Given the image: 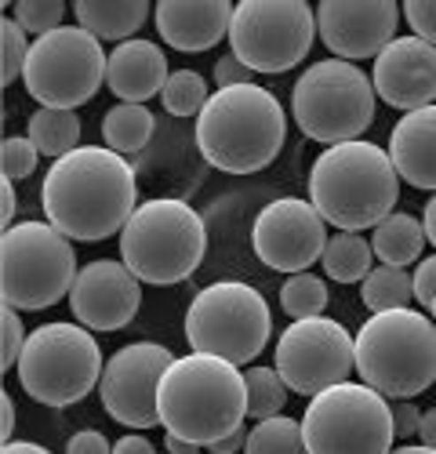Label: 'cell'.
Listing matches in <instances>:
<instances>
[{
	"label": "cell",
	"mask_w": 436,
	"mask_h": 454,
	"mask_svg": "<svg viewBox=\"0 0 436 454\" xmlns=\"http://www.w3.org/2000/svg\"><path fill=\"white\" fill-rule=\"evenodd\" d=\"M41 204L62 237L81 244L109 240L138 207L135 168L109 145H77L48 168Z\"/></svg>",
	"instance_id": "obj_1"
},
{
	"label": "cell",
	"mask_w": 436,
	"mask_h": 454,
	"mask_svg": "<svg viewBox=\"0 0 436 454\" xmlns=\"http://www.w3.org/2000/svg\"><path fill=\"white\" fill-rule=\"evenodd\" d=\"M400 200V175L389 149L356 138L327 145L309 168V204L339 233H363L393 215Z\"/></svg>",
	"instance_id": "obj_2"
},
{
	"label": "cell",
	"mask_w": 436,
	"mask_h": 454,
	"mask_svg": "<svg viewBox=\"0 0 436 454\" xmlns=\"http://www.w3.org/2000/svg\"><path fill=\"white\" fill-rule=\"evenodd\" d=\"M160 426L197 447H211L247 419V382L237 364L207 353L175 356L160 378Z\"/></svg>",
	"instance_id": "obj_3"
},
{
	"label": "cell",
	"mask_w": 436,
	"mask_h": 454,
	"mask_svg": "<svg viewBox=\"0 0 436 454\" xmlns=\"http://www.w3.org/2000/svg\"><path fill=\"white\" fill-rule=\"evenodd\" d=\"M287 138L284 106L269 88L240 84L211 91L197 117V149L226 175H254L276 160Z\"/></svg>",
	"instance_id": "obj_4"
},
{
	"label": "cell",
	"mask_w": 436,
	"mask_h": 454,
	"mask_svg": "<svg viewBox=\"0 0 436 454\" xmlns=\"http://www.w3.org/2000/svg\"><path fill=\"white\" fill-rule=\"evenodd\" d=\"M356 371L385 400H411L436 382V324L418 309L371 313L356 331Z\"/></svg>",
	"instance_id": "obj_5"
},
{
	"label": "cell",
	"mask_w": 436,
	"mask_h": 454,
	"mask_svg": "<svg viewBox=\"0 0 436 454\" xmlns=\"http://www.w3.org/2000/svg\"><path fill=\"white\" fill-rule=\"evenodd\" d=\"M207 251V230L197 207L175 197H157L135 207L121 230V262L142 280L171 287L190 280Z\"/></svg>",
	"instance_id": "obj_6"
},
{
	"label": "cell",
	"mask_w": 436,
	"mask_h": 454,
	"mask_svg": "<svg viewBox=\"0 0 436 454\" xmlns=\"http://www.w3.org/2000/svg\"><path fill=\"white\" fill-rule=\"evenodd\" d=\"M375 98L371 77L356 62L320 59L291 88V117L306 138L342 145L375 124Z\"/></svg>",
	"instance_id": "obj_7"
},
{
	"label": "cell",
	"mask_w": 436,
	"mask_h": 454,
	"mask_svg": "<svg viewBox=\"0 0 436 454\" xmlns=\"http://www.w3.org/2000/svg\"><path fill=\"white\" fill-rule=\"evenodd\" d=\"M77 251L51 222H15L0 237V298L12 309H51L77 280Z\"/></svg>",
	"instance_id": "obj_8"
},
{
	"label": "cell",
	"mask_w": 436,
	"mask_h": 454,
	"mask_svg": "<svg viewBox=\"0 0 436 454\" xmlns=\"http://www.w3.org/2000/svg\"><path fill=\"white\" fill-rule=\"evenodd\" d=\"M102 349L81 324H41L19 356L22 389L44 407H73L102 382Z\"/></svg>",
	"instance_id": "obj_9"
},
{
	"label": "cell",
	"mask_w": 436,
	"mask_h": 454,
	"mask_svg": "<svg viewBox=\"0 0 436 454\" xmlns=\"http://www.w3.org/2000/svg\"><path fill=\"white\" fill-rule=\"evenodd\" d=\"M273 317L266 298L244 280H218L197 291L186 309V338L193 353L222 356L237 367L251 364L269 342Z\"/></svg>",
	"instance_id": "obj_10"
},
{
	"label": "cell",
	"mask_w": 436,
	"mask_h": 454,
	"mask_svg": "<svg viewBox=\"0 0 436 454\" xmlns=\"http://www.w3.org/2000/svg\"><path fill=\"white\" fill-rule=\"evenodd\" d=\"M309 454H389L396 440L393 407L363 382H342L309 400L302 414Z\"/></svg>",
	"instance_id": "obj_11"
},
{
	"label": "cell",
	"mask_w": 436,
	"mask_h": 454,
	"mask_svg": "<svg viewBox=\"0 0 436 454\" xmlns=\"http://www.w3.org/2000/svg\"><path fill=\"white\" fill-rule=\"evenodd\" d=\"M105 66L109 55H102L98 36L81 26H58L33 41L22 81L44 109H77L102 88Z\"/></svg>",
	"instance_id": "obj_12"
},
{
	"label": "cell",
	"mask_w": 436,
	"mask_h": 454,
	"mask_svg": "<svg viewBox=\"0 0 436 454\" xmlns=\"http://www.w3.org/2000/svg\"><path fill=\"white\" fill-rule=\"evenodd\" d=\"M316 41V12L306 0H240L230 48L251 73L295 69Z\"/></svg>",
	"instance_id": "obj_13"
},
{
	"label": "cell",
	"mask_w": 436,
	"mask_h": 454,
	"mask_svg": "<svg viewBox=\"0 0 436 454\" xmlns=\"http://www.w3.org/2000/svg\"><path fill=\"white\" fill-rule=\"evenodd\" d=\"M276 374L299 396H320L323 389L349 382L356 371V338L331 317L291 320L276 338Z\"/></svg>",
	"instance_id": "obj_14"
},
{
	"label": "cell",
	"mask_w": 436,
	"mask_h": 454,
	"mask_svg": "<svg viewBox=\"0 0 436 454\" xmlns=\"http://www.w3.org/2000/svg\"><path fill=\"white\" fill-rule=\"evenodd\" d=\"M175 364V353L160 342H131L117 349L102 367L98 396L113 422L128 429H153L160 426V378Z\"/></svg>",
	"instance_id": "obj_15"
},
{
	"label": "cell",
	"mask_w": 436,
	"mask_h": 454,
	"mask_svg": "<svg viewBox=\"0 0 436 454\" xmlns=\"http://www.w3.org/2000/svg\"><path fill=\"white\" fill-rule=\"evenodd\" d=\"M251 247L276 273H309L313 262L323 258L327 222L302 197H280L266 204L251 225Z\"/></svg>",
	"instance_id": "obj_16"
},
{
	"label": "cell",
	"mask_w": 436,
	"mask_h": 454,
	"mask_svg": "<svg viewBox=\"0 0 436 454\" xmlns=\"http://www.w3.org/2000/svg\"><path fill=\"white\" fill-rule=\"evenodd\" d=\"M400 26V8L393 0H320L316 36L335 59H378Z\"/></svg>",
	"instance_id": "obj_17"
},
{
	"label": "cell",
	"mask_w": 436,
	"mask_h": 454,
	"mask_svg": "<svg viewBox=\"0 0 436 454\" xmlns=\"http://www.w3.org/2000/svg\"><path fill=\"white\" fill-rule=\"evenodd\" d=\"M142 306V280L113 258H95L77 273L69 291L73 320L88 331H121Z\"/></svg>",
	"instance_id": "obj_18"
},
{
	"label": "cell",
	"mask_w": 436,
	"mask_h": 454,
	"mask_svg": "<svg viewBox=\"0 0 436 454\" xmlns=\"http://www.w3.org/2000/svg\"><path fill=\"white\" fill-rule=\"evenodd\" d=\"M375 95L393 109H425L436 106V48L418 36H396V41L375 59L371 73Z\"/></svg>",
	"instance_id": "obj_19"
},
{
	"label": "cell",
	"mask_w": 436,
	"mask_h": 454,
	"mask_svg": "<svg viewBox=\"0 0 436 454\" xmlns=\"http://www.w3.org/2000/svg\"><path fill=\"white\" fill-rule=\"evenodd\" d=\"M230 0H160L153 8V22L160 41L175 51H207L233 26Z\"/></svg>",
	"instance_id": "obj_20"
},
{
	"label": "cell",
	"mask_w": 436,
	"mask_h": 454,
	"mask_svg": "<svg viewBox=\"0 0 436 454\" xmlns=\"http://www.w3.org/2000/svg\"><path fill=\"white\" fill-rule=\"evenodd\" d=\"M167 55L160 51V44L153 41H124L109 51V66H105V84L121 102L131 106H145V98L164 95L167 84Z\"/></svg>",
	"instance_id": "obj_21"
},
{
	"label": "cell",
	"mask_w": 436,
	"mask_h": 454,
	"mask_svg": "<svg viewBox=\"0 0 436 454\" xmlns=\"http://www.w3.org/2000/svg\"><path fill=\"white\" fill-rule=\"evenodd\" d=\"M389 160L415 189L436 193V106L404 113L389 131Z\"/></svg>",
	"instance_id": "obj_22"
},
{
	"label": "cell",
	"mask_w": 436,
	"mask_h": 454,
	"mask_svg": "<svg viewBox=\"0 0 436 454\" xmlns=\"http://www.w3.org/2000/svg\"><path fill=\"white\" fill-rule=\"evenodd\" d=\"M77 26L88 29L98 41H135V33L150 19V4L145 0H77L73 4Z\"/></svg>",
	"instance_id": "obj_23"
},
{
	"label": "cell",
	"mask_w": 436,
	"mask_h": 454,
	"mask_svg": "<svg viewBox=\"0 0 436 454\" xmlns=\"http://www.w3.org/2000/svg\"><path fill=\"white\" fill-rule=\"evenodd\" d=\"M371 247H375V258L382 262V266L408 270L411 262L422 258V247H425V225H422L415 215L393 211L385 222L375 225Z\"/></svg>",
	"instance_id": "obj_24"
},
{
	"label": "cell",
	"mask_w": 436,
	"mask_h": 454,
	"mask_svg": "<svg viewBox=\"0 0 436 454\" xmlns=\"http://www.w3.org/2000/svg\"><path fill=\"white\" fill-rule=\"evenodd\" d=\"M320 266L335 284H363L375 270V247L363 240V233H335L327 237Z\"/></svg>",
	"instance_id": "obj_25"
},
{
	"label": "cell",
	"mask_w": 436,
	"mask_h": 454,
	"mask_svg": "<svg viewBox=\"0 0 436 454\" xmlns=\"http://www.w3.org/2000/svg\"><path fill=\"white\" fill-rule=\"evenodd\" d=\"M153 128H157L153 113L145 106H131V102H117L102 117V138L121 157H131L138 149H145V142L153 138Z\"/></svg>",
	"instance_id": "obj_26"
},
{
	"label": "cell",
	"mask_w": 436,
	"mask_h": 454,
	"mask_svg": "<svg viewBox=\"0 0 436 454\" xmlns=\"http://www.w3.org/2000/svg\"><path fill=\"white\" fill-rule=\"evenodd\" d=\"M26 138L41 149L44 157H66L81 145V117L73 109H36L29 117Z\"/></svg>",
	"instance_id": "obj_27"
},
{
	"label": "cell",
	"mask_w": 436,
	"mask_h": 454,
	"mask_svg": "<svg viewBox=\"0 0 436 454\" xmlns=\"http://www.w3.org/2000/svg\"><path fill=\"white\" fill-rule=\"evenodd\" d=\"M360 298L371 313H389V309H411L415 301V273L396 270V266H378L360 284Z\"/></svg>",
	"instance_id": "obj_28"
},
{
	"label": "cell",
	"mask_w": 436,
	"mask_h": 454,
	"mask_svg": "<svg viewBox=\"0 0 436 454\" xmlns=\"http://www.w3.org/2000/svg\"><path fill=\"white\" fill-rule=\"evenodd\" d=\"M244 454H309L306 440H302V422L276 414V419L259 422L247 433V447Z\"/></svg>",
	"instance_id": "obj_29"
},
{
	"label": "cell",
	"mask_w": 436,
	"mask_h": 454,
	"mask_svg": "<svg viewBox=\"0 0 436 454\" xmlns=\"http://www.w3.org/2000/svg\"><path fill=\"white\" fill-rule=\"evenodd\" d=\"M247 382V414L254 422H266V419H276L287 403V386L284 378L276 374V367H247L244 374Z\"/></svg>",
	"instance_id": "obj_30"
},
{
	"label": "cell",
	"mask_w": 436,
	"mask_h": 454,
	"mask_svg": "<svg viewBox=\"0 0 436 454\" xmlns=\"http://www.w3.org/2000/svg\"><path fill=\"white\" fill-rule=\"evenodd\" d=\"M280 309L291 320H309V317H323L327 309V284L313 273H295L287 277L280 287Z\"/></svg>",
	"instance_id": "obj_31"
},
{
	"label": "cell",
	"mask_w": 436,
	"mask_h": 454,
	"mask_svg": "<svg viewBox=\"0 0 436 454\" xmlns=\"http://www.w3.org/2000/svg\"><path fill=\"white\" fill-rule=\"evenodd\" d=\"M211 91H207V81L200 77L197 69H175L167 84H164V109L171 117H200V109L207 106Z\"/></svg>",
	"instance_id": "obj_32"
},
{
	"label": "cell",
	"mask_w": 436,
	"mask_h": 454,
	"mask_svg": "<svg viewBox=\"0 0 436 454\" xmlns=\"http://www.w3.org/2000/svg\"><path fill=\"white\" fill-rule=\"evenodd\" d=\"M29 41H26V29L4 15L0 19V84H15V77L26 73V62H29Z\"/></svg>",
	"instance_id": "obj_33"
},
{
	"label": "cell",
	"mask_w": 436,
	"mask_h": 454,
	"mask_svg": "<svg viewBox=\"0 0 436 454\" xmlns=\"http://www.w3.org/2000/svg\"><path fill=\"white\" fill-rule=\"evenodd\" d=\"M62 15H66L62 0H19L15 4V22L33 36H44V33L58 29Z\"/></svg>",
	"instance_id": "obj_34"
},
{
	"label": "cell",
	"mask_w": 436,
	"mask_h": 454,
	"mask_svg": "<svg viewBox=\"0 0 436 454\" xmlns=\"http://www.w3.org/2000/svg\"><path fill=\"white\" fill-rule=\"evenodd\" d=\"M36 160H41V149H36L29 138L8 135L0 142V168H4V178H12V182L29 178L36 171Z\"/></svg>",
	"instance_id": "obj_35"
},
{
	"label": "cell",
	"mask_w": 436,
	"mask_h": 454,
	"mask_svg": "<svg viewBox=\"0 0 436 454\" xmlns=\"http://www.w3.org/2000/svg\"><path fill=\"white\" fill-rule=\"evenodd\" d=\"M26 327L19 320V309L4 306L0 309V371H12L26 349Z\"/></svg>",
	"instance_id": "obj_36"
},
{
	"label": "cell",
	"mask_w": 436,
	"mask_h": 454,
	"mask_svg": "<svg viewBox=\"0 0 436 454\" xmlns=\"http://www.w3.org/2000/svg\"><path fill=\"white\" fill-rule=\"evenodd\" d=\"M404 19L415 29L418 41L436 48V0H408L404 4Z\"/></svg>",
	"instance_id": "obj_37"
},
{
	"label": "cell",
	"mask_w": 436,
	"mask_h": 454,
	"mask_svg": "<svg viewBox=\"0 0 436 454\" xmlns=\"http://www.w3.org/2000/svg\"><path fill=\"white\" fill-rule=\"evenodd\" d=\"M240 84H251V69L230 51L214 62V88L222 91V88H240Z\"/></svg>",
	"instance_id": "obj_38"
},
{
	"label": "cell",
	"mask_w": 436,
	"mask_h": 454,
	"mask_svg": "<svg viewBox=\"0 0 436 454\" xmlns=\"http://www.w3.org/2000/svg\"><path fill=\"white\" fill-rule=\"evenodd\" d=\"M66 454H113V443H109L105 433H98V429H81V433L69 436Z\"/></svg>",
	"instance_id": "obj_39"
},
{
	"label": "cell",
	"mask_w": 436,
	"mask_h": 454,
	"mask_svg": "<svg viewBox=\"0 0 436 454\" xmlns=\"http://www.w3.org/2000/svg\"><path fill=\"white\" fill-rule=\"evenodd\" d=\"M415 301H422L425 309L436 301V254L418 262V270H415Z\"/></svg>",
	"instance_id": "obj_40"
},
{
	"label": "cell",
	"mask_w": 436,
	"mask_h": 454,
	"mask_svg": "<svg viewBox=\"0 0 436 454\" xmlns=\"http://www.w3.org/2000/svg\"><path fill=\"white\" fill-rule=\"evenodd\" d=\"M393 426H396V436H418L422 411L411 400H396L393 403Z\"/></svg>",
	"instance_id": "obj_41"
},
{
	"label": "cell",
	"mask_w": 436,
	"mask_h": 454,
	"mask_svg": "<svg viewBox=\"0 0 436 454\" xmlns=\"http://www.w3.org/2000/svg\"><path fill=\"white\" fill-rule=\"evenodd\" d=\"M15 207H19V197H15V182L12 178H0V222H4V230L8 225H15Z\"/></svg>",
	"instance_id": "obj_42"
},
{
	"label": "cell",
	"mask_w": 436,
	"mask_h": 454,
	"mask_svg": "<svg viewBox=\"0 0 436 454\" xmlns=\"http://www.w3.org/2000/svg\"><path fill=\"white\" fill-rule=\"evenodd\" d=\"M113 454H157V450H153V443L145 440V436L128 433V436H121V440L113 443Z\"/></svg>",
	"instance_id": "obj_43"
},
{
	"label": "cell",
	"mask_w": 436,
	"mask_h": 454,
	"mask_svg": "<svg viewBox=\"0 0 436 454\" xmlns=\"http://www.w3.org/2000/svg\"><path fill=\"white\" fill-rule=\"evenodd\" d=\"M244 447H247V429L240 426V429H233L230 436H222L218 443H211L207 450H211V454H237V450H244Z\"/></svg>",
	"instance_id": "obj_44"
},
{
	"label": "cell",
	"mask_w": 436,
	"mask_h": 454,
	"mask_svg": "<svg viewBox=\"0 0 436 454\" xmlns=\"http://www.w3.org/2000/svg\"><path fill=\"white\" fill-rule=\"evenodd\" d=\"M12 433H15V403L8 393H0V436H4V443L12 440Z\"/></svg>",
	"instance_id": "obj_45"
},
{
	"label": "cell",
	"mask_w": 436,
	"mask_h": 454,
	"mask_svg": "<svg viewBox=\"0 0 436 454\" xmlns=\"http://www.w3.org/2000/svg\"><path fill=\"white\" fill-rule=\"evenodd\" d=\"M418 436H422V443H425V447H432V450H436V407L422 411V426H418Z\"/></svg>",
	"instance_id": "obj_46"
},
{
	"label": "cell",
	"mask_w": 436,
	"mask_h": 454,
	"mask_svg": "<svg viewBox=\"0 0 436 454\" xmlns=\"http://www.w3.org/2000/svg\"><path fill=\"white\" fill-rule=\"evenodd\" d=\"M0 454H51V450L41 447V443H29V440H8L4 447H0Z\"/></svg>",
	"instance_id": "obj_47"
},
{
	"label": "cell",
	"mask_w": 436,
	"mask_h": 454,
	"mask_svg": "<svg viewBox=\"0 0 436 454\" xmlns=\"http://www.w3.org/2000/svg\"><path fill=\"white\" fill-rule=\"evenodd\" d=\"M422 225H425V240L436 247V193L429 197V204H425V211H422Z\"/></svg>",
	"instance_id": "obj_48"
},
{
	"label": "cell",
	"mask_w": 436,
	"mask_h": 454,
	"mask_svg": "<svg viewBox=\"0 0 436 454\" xmlns=\"http://www.w3.org/2000/svg\"><path fill=\"white\" fill-rule=\"evenodd\" d=\"M164 447H167V454H197L200 447L197 443H190V440H182V436H164Z\"/></svg>",
	"instance_id": "obj_49"
},
{
	"label": "cell",
	"mask_w": 436,
	"mask_h": 454,
	"mask_svg": "<svg viewBox=\"0 0 436 454\" xmlns=\"http://www.w3.org/2000/svg\"><path fill=\"white\" fill-rule=\"evenodd\" d=\"M389 454H436V450L425 447V443H408V447H393Z\"/></svg>",
	"instance_id": "obj_50"
},
{
	"label": "cell",
	"mask_w": 436,
	"mask_h": 454,
	"mask_svg": "<svg viewBox=\"0 0 436 454\" xmlns=\"http://www.w3.org/2000/svg\"><path fill=\"white\" fill-rule=\"evenodd\" d=\"M429 320L436 324V301H432V306H429Z\"/></svg>",
	"instance_id": "obj_51"
}]
</instances>
